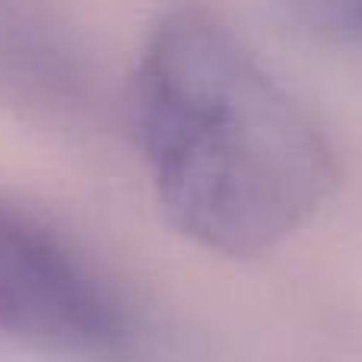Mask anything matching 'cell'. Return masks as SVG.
Returning a JSON list of instances; mask_svg holds the SVG:
<instances>
[{"label": "cell", "mask_w": 362, "mask_h": 362, "mask_svg": "<svg viewBox=\"0 0 362 362\" xmlns=\"http://www.w3.org/2000/svg\"><path fill=\"white\" fill-rule=\"evenodd\" d=\"M137 137L169 223L226 257L267 255L340 181L318 118L206 6H175L153 25Z\"/></svg>", "instance_id": "1"}, {"label": "cell", "mask_w": 362, "mask_h": 362, "mask_svg": "<svg viewBox=\"0 0 362 362\" xmlns=\"http://www.w3.org/2000/svg\"><path fill=\"white\" fill-rule=\"evenodd\" d=\"M0 327L57 353H108L124 337L118 305L45 229L0 206Z\"/></svg>", "instance_id": "2"}, {"label": "cell", "mask_w": 362, "mask_h": 362, "mask_svg": "<svg viewBox=\"0 0 362 362\" xmlns=\"http://www.w3.org/2000/svg\"><path fill=\"white\" fill-rule=\"evenodd\" d=\"M286 6L315 35L362 45V0H286Z\"/></svg>", "instance_id": "3"}]
</instances>
